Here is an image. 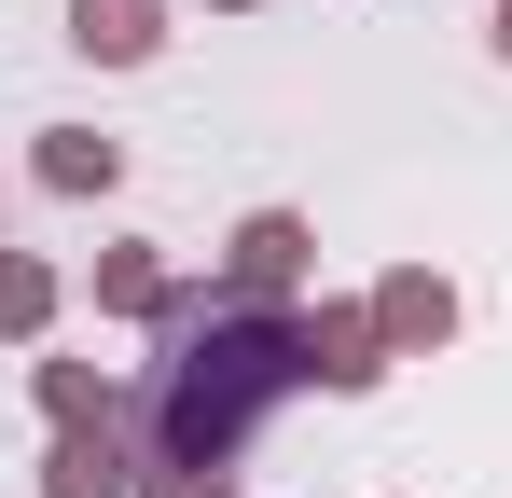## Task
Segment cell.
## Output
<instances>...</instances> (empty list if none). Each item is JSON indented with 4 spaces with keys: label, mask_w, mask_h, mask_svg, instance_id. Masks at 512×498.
Returning a JSON list of instances; mask_svg holds the SVG:
<instances>
[{
    "label": "cell",
    "mask_w": 512,
    "mask_h": 498,
    "mask_svg": "<svg viewBox=\"0 0 512 498\" xmlns=\"http://www.w3.org/2000/svg\"><path fill=\"white\" fill-rule=\"evenodd\" d=\"M291 388H319V346L305 319H277V305H180L167 319V374H153V485L167 498H222L236 485V457H250V429Z\"/></svg>",
    "instance_id": "obj_1"
},
{
    "label": "cell",
    "mask_w": 512,
    "mask_h": 498,
    "mask_svg": "<svg viewBox=\"0 0 512 498\" xmlns=\"http://www.w3.org/2000/svg\"><path fill=\"white\" fill-rule=\"evenodd\" d=\"M305 208H263V222H236V249H222V291H236V305H277V291H291V277H305Z\"/></svg>",
    "instance_id": "obj_2"
},
{
    "label": "cell",
    "mask_w": 512,
    "mask_h": 498,
    "mask_svg": "<svg viewBox=\"0 0 512 498\" xmlns=\"http://www.w3.org/2000/svg\"><path fill=\"white\" fill-rule=\"evenodd\" d=\"M139 471H125V443H111V415H70L56 429V457H42V498H125Z\"/></svg>",
    "instance_id": "obj_3"
},
{
    "label": "cell",
    "mask_w": 512,
    "mask_h": 498,
    "mask_svg": "<svg viewBox=\"0 0 512 498\" xmlns=\"http://www.w3.org/2000/svg\"><path fill=\"white\" fill-rule=\"evenodd\" d=\"M70 42L111 56V70H139V56L167 42V0H70Z\"/></svg>",
    "instance_id": "obj_4"
},
{
    "label": "cell",
    "mask_w": 512,
    "mask_h": 498,
    "mask_svg": "<svg viewBox=\"0 0 512 498\" xmlns=\"http://www.w3.org/2000/svg\"><path fill=\"white\" fill-rule=\"evenodd\" d=\"M374 332H388V346H443V332H457V291H443L429 263H402V277L374 291Z\"/></svg>",
    "instance_id": "obj_5"
},
{
    "label": "cell",
    "mask_w": 512,
    "mask_h": 498,
    "mask_svg": "<svg viewBox=\"0 0 512 498\" xmlns=\"http://www.w3.org/2000/svg\"><path fill=\"white\" fill-rule=\"evenodd\" d=\"M305 346H319V388H374V374H388V360H374L388 332L360 319V305H333V319H305Z\"/></svg>",
    "instance_id": "obj_6"
},
{
    "label": "cell",
    "mask_w": 512,
    "mask_h": 498,
    "mask_svg": "<svg viewBox=\"0 0 512 498\" xmlns=\"http://www.w3.org/2000/svg\"><path fill=\"white\" fill-rule=\"evenodd\" d=\"M97 305H125V319H180V291H167L153 249H111V263H97Z\"/></svg>",
    "instance_id": "obj_7"
},
{
    "label": "cell",
    "mask_w": 512,
    "mask_h": 498,
    "mask_svg": "<svg viewBox=\"0 0 512 498\" xmlns=\"http://www.w3.org/2000/svg\"><path fill=\"white\" fill-rule=\"evenodd\" d=\"M111 139H84V125H56V153H42V180H56V194H97V180H111Z\"/></svg>",
    "instance_id": "obj_8"
},
{
    "label": "cell",
    "mask_w": 512,
    "mask_h": 498,
    "mask_svg": "<svg viewBox=\"0 0 512 498\" xmlns=\"http://www.w3.org/2000/svg\"><path fill=\"white\" fill-rule=\"evenodd\" d=\"M56 319V277L42 263H0V332H42Z\"/></svg>",
    "instance_id": "obj_9"
},
{
    "label": "cell",
    "mask_w": 512,
    "mask_h": 498,
    "mask_svg": "<svg viewBox=\"0 0 512 498\" xmlns=\"http://www.w3.org/2000/svg\"><path fill=\"white\" fill-rule=\"evenodd\" d=\"M42 402H56V429H70V415H111V388H97L84 360H42Z\"/></svg>",
    "instance_id": "obj_10"
},
{
    "label": "cell",
    "mask_w": 512,
    "mask_h": 498,
    "mask_svg": "<svg viewBox=\"0 0 512 498\" xmlns=\"http://www.w3.org/2000/svg\"><path fill=\"white\" fill-rule=\"evenodd\" d=\"M499 56H512V0H499Z\"/></svg>",
    "instance_id": "obj_11"
},
{
    "label": "cell",
    "mask_w": 512,
    "mask_h": 498,
    "mask_svg": "<svg viewBox=\"0 0 512 498\" xmlns=\"http://www.w3.org/2000/svg\"><path fill=\"white\" fill-rule=\"evenodd\" d=\"M236 14H250V0H236Z\"/></svg>",
    "instance_id": "obj_12"
}]
</instances>
